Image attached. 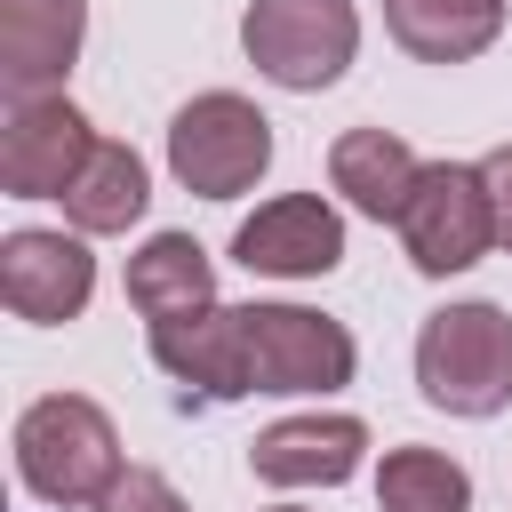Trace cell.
Returning a JSON list of instances; mask_svg holds the SVG:
<instances>
[{
	"mask_svg": "<svg viewBox=\"0 0 512 512\" xmlns=\"http://www.w3.org/2000/svg\"><path fill=\"white\" fill-rule=\"evenodd\" d=\"M240 352H248V392H336L352 384V336L328 312L304 304H240Z\"/></svg>",
	"mask_w": 512,
	"mask_h": 512,
	"instance_id": "5",
	"label": "cell"
},
{
	"mask_svg": "<svg viewBox=\"0 0 512 512\" xmlns=\"http://www.w3.org/2000/svg\"><path fill=\"white\" fill-rule=\"evenodd\" d=\"M240 48L272 88H336L352 48H360V8L352 0H248Z\"/></svg>",
	"mask_w": 512,
	"mask_h": 512,
	"instance_id": "3",
	"label": "cell"
},
{
	"mask_svg": "<svg viewBox=\"0 0 512 512\" xmlns=\"http://www.w3.org/2000/svg\"><path fill=\"white\" fill-rule=\"evenodd\" d=\"M88 152H96V136L72 96H16L8 128H0V184L16 200H64L72 176L88 168Z\"/></svg>",
	"mask_w": 512,
	"mask_h": 512,
	"instance_id": "7",
	"label": "cell"
},
{
	"mask_svg": "<svg viewBox=\"0 0 512 512\" xmlns=\"http://www.w3.org/2000/svg\"><path fill=\"white\" fill-rule=\"evenodd\" d=\"M96 512H192V504H184L160 472H144V464H136V472H120V488H112Z\"/></svg>",
	"mask_w": 512,
	"mask_h": 512,
	"instance_id": "18",
	"label": "cell"
},
{
	"mask_svg": "<svg viewBox=\"0 0 512 512\" xmlns=\"http://www.w3.org/2000/svg\"><path fill=\"white\" fill-rule=\"evenodd\" d=\"M88 288H96V256L72 232H8L0 240V296L16 320H40V328L80 320Z\"/></svg>",
	"mask_w": 512,
	"mask_h": 512,
	"instance_id": "9",
	"label": "cell"
},
{
	"mask_svg": "<svg viewBox=\"0 0 512 512\" xmlns=\"http://www.w3.org/2000/svg\"><path fill=\"white\" fill-rule=\"evenodd\" d=\"M400 248H408V264H416L424 280H448V272L480 264V256L496 248V208H488L480 168L432 160V168L416 176L408 208H400Z\"/></svg>",
	"mask_w": 512,
	"mask_h": 512,
	"instance_id": "6",
	"label": "cell"
},
{
	"mask_svg": "<svg viewBox=\"0 0 512 512\" xmlns=\"http://www.w3.org/2000/svg\"><path fill=\"white\" fill-rule=\"evenodd\" d=\"M16 472L48 504H104L120 488V432L96 400L48 392L16 416Z\"/></svg>",
	"mask_w": 512,
	"mask_h": 512,
	"instance_id": "1",
	"label": "cell"
},
{
	"mask_svg": "<svg viewBox=\"0 0 512 512\" xmlns=\"http://www.w3.org/2000/svg\"><path fill=\"white\" fill-rule=\"evenodd\" d=\"M88 32V0H0V80L16 96H40L72 72Z\"/></svg>",
	"mask_w": 512,
	"mask_h": 512,
	"instance_id": "11",
	"label": "cell"
},
{
	"mask_svg": "<svg viewBox=\"0 0 512 512\" xmlns=\"http://www.w3.org/2000/svg\"><path fill=\"white\" fill-rule=\"evenodd\" d=\"M384 32L416 64H472L504 32V0H384Z\"/></svg>",
	"mask_w": 512,
	"mask_h": 512,
	"instance_id": "15",
	"label": "cell"
},
{
	"mask_svg": "<svg viewBox=\"0 0 512 512\" xmlns=\"http://www.w3.org/2000/svg\"><path fill=\"white\" fill-rule=\"evenodd\" d=\"M144 200H152L144 160L128 144H96L88 168L72 176V192H64V216H72V232H128L144 216Z\"/></svg>",
	"mask_w": 512,
	"mask_h": 512,
	"instance_id": "16",
	"label": "cell"
},
{
	"mask_svg": "<svg viewBox=\"0 0 512 512\" xmlns=\"http://www.w3.org/2000/svg\"><path fill=\"white\" fill-rule=\"evenodd\" d=\"M168 168H176V184L200 192V200H240V192L272 168V120H264L248 96L208 88V96H192V104L168 120Z\"/></svg>",
	"mask_w": 512,
	"mask_h": 512,
	"instance_id": "4",
	"label": "cell"
},
{
	"mask_svg": "<svg viewBox=\"0 0 512 512\" xmlns=\"http://www.w3.org/2000/svg\"><path fill=\"white\" fill-rule=\"evenodd\" d=\"M264 512H296V504H264Z\"/></svg>",
	"mask_w": 512,
	"mask_h": 512,
	"instance_id": "20",
	"label": "cell"
},
{
	"mask_svg": "<svg viewBox=\"0 0 512 512\" xmlns=\"http://www.w3.org/2000/svg\"><path fill=\"white\" fill-rule=\"evenodd\" d=\"M360 456H368L360 416H280L248 440V464L272 488H336L360 472Z\"/></svg>",
	"mask_w": 512,
	"mask_h": 512,
	"instance_id": "10",
	"label": "cell"
},
{
	"mask_svg": "<svg viewBox=\"0 0 512 512\" xmlns=\"http://www.w3.org/2000/svg\"><path fill=\"white\" fill-rule=\"evenodd\" d=\"M376 504L384 512H472V472L440 448H392L376 464Z\"/></svg>",
	"mask_w": 512,
	"mask_h": 512,
	"instance_id": "17",
	"label": "cell"
},
{
	"mask_svg": "<svg viewBox=\"0 0 512 512\" xmlns=\"http://www.w3.org/2000/svg\"><path fill=\"white\" fill-rule=\"evenodd\" d=\"M128 304L168 328V320H192L216 304V272H208V248L192 232H152L136 256H128Z\"/></svg>",
	"mask_w": 512,
	"mask_h": 512,
	"instance_id": "14",
	"label": "cell"
},
{
	"mask_svg": "<svg viewBox=\"0 0 512 512\" xmlns=\"http://www.w3.org/2000/svg\"><path fill=\"white\" fill-rule=\"evenodd\" d=\"M232 256L248 272H272V280H320L344 264V216L320 192H280L232 232Z\"/></svg>",
	"mask_w": 512,
	"mask_h": 512,
	"instance_id": "8",
	"label": "cell"
},
{
	"mask_svg": "<svg viewBox=\"0 0 512 512\" xmlns=\"http://www.w3.org/2000/svg\"><path fill=\"white\" fill-rule=\"evenodd\" d=\"M480 184H488V208H496V240L512 248V144H496L480 160Z\"/></svg>",
	"mask_w": 512,
	"mask_h": 512,
	"instance_id": "19",
	"label": "cell"
},
{
	"mask_svg": "<svg viewBox=\"0 0 512 512\" xmlns=\"http://www.w3.org/2000/svg\"><path fill=\"white\" fill-rule=\"evenodd\" d=\"M416 176H424V160H416L392 128H344L336 152H328V184H336L360 216H376V224H400Z\"/></svg>",
	"mask_w": 512,
	"mask_h": 512,
	"instance_id": "13",
	"label": "cell"
},
{
	"mask_svg": "<svg viewBox=\"0 0 512 512\" xmlns=\"http://www.w3.org/2000/svg\"><path fill=\"white\" fill-rule=\"evenodd\" d=\"M152 360H160L176 384L208 392V400H240V392H248L240 304H208V312H192V320H168V328H152Z\"/></svg>",
	"mask_w": 512,
	"mask_h": 512,
	"instance_id": "12",
	"label": "cell"
},
{
	"mask_svg": "<svg viewBox=\"0 0 512 512\" xmlns=\"http://www.w3.org/2000/svg\"><path fill=\"white\" fill-rule=\"evenodd\" d=\"M416 392L448 416H496L512 400V320L496 304H448L416 328Z\"/></svg>",
	"mask_w": 512,
	"mask_h": 512,
	"instance_id": "2",
	"label": "cell"
}]
</instances>
